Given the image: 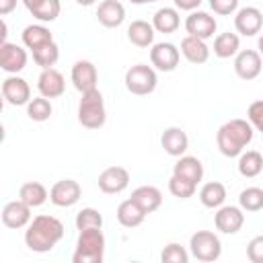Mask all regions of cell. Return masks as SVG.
I'll return each mask as SVG.
<instances>
[{
    "label": "cell",
    "mask_w": 263,
    "mask_h": 263,
    "mask_svg": "<svg viewBox=\"0 0 263 263\" xmlns=\"http://www.w3.org/2000/svg\"><path fill=\"white\" fill-rule=\"evenodd\" d=\"M64 238V224L47 214L35 216L25 232V245L35 253H47L51 251L60 240Z\"/></svg>",
    "instance_id": "obj_1"
},
{
    "label": "cell",
    "mask_w": 263,
    "mask_h": 263,
    "mask_svg": "<svg viewBox=\"0 0 263 263\" xmlns=\"http://www.w3.org/2000/svg\"><path fill=\"white\" fill-rule=\"evenodd\" d=\"M253 140V125L247 119H230L224 125H220L218 134H216V144L218 150L228 156H240L245 146H249Z\"/></svg>",
    "instance_id": "obj_2"
},
{
    "label": "cell",
    "mask_w": 263,
    "mask_h": 263,
    "mask_svg": "<svg viewBox=\"0 0 263 263\" xmlns=\"http://www.w3.org/2000/svg\"><path fill=\"white\" fill-rule=\"evenodd\" d=\"M103 255H105V236L101 228L80 230L72 261L74 263H101Z\"/></svg>",
    "instance_id": "obj_3"
},
{
    "label": "cell",
    "mask_w": 263,
    "mask_h": 263,
    "mask_svg": "<svg viewBox=\"0 0 263 263\" xmlns=\"http://www.w3.org/2000/svg\"><path fill=\"white\" fill-rule=\"evenodd\" d=\"M107 113H105V103H103V95L99 88L86 90L82 92L80 105H78V121L80 125L88 127V129H99L105 125Z\"/></svg>",
    "instance_id": "obj_4"
},
{
    "label": "cell",
    "mask_w": 263,
    "mask_h": 263,
    "mask_svg": "<svg viewBox=\"0 0 263 263\" xmlns=\"http://www.w3.org/2000/svg\"><path fill=\"white\" fill-rule=\"evenodd\" d=\"M189 249H191V255L197 261H203V263L218 261L220 255H222V242L210 230H197L195 234H191Z\"/></svg>",
    "instance_id": "obj_5"
},
{
    "label": "cell",
    "mask_w": 263,
    "mask_h": 263,
    "mask_svg": "<svg viewBox=\"0 0 263 263\" xmlns=\"http://www.w3.org/2000/svg\"><path fill=\"white\" fill-rule=\"evenodd\" d=\"M156 82H158V78H156V72L152 66L136 64L125 72V88L132 95H138V97L150 95V92H154Z\"/></svg>",
    "instance_id": "obj_6"
},
{
    "label": "cell",
    "mask_w": 263,
    "mask_h": 263,
    "mask_svg": "<svg viewBox=\"0 0 263 263\" xmlns=\"http://www.w3.org/2000/svg\"><path fill=\"white\" fill-rule=\"evenodd\" d=\"M179 60H181V49L168 41L154 43L150 49V62L160 72H173L179 66Z\"/></svg>",
    "instance_id": "obj_7"
},
{
    "label": "cell",
    "mask_w": 263,
    "mask_h": 263,
    "mask_svg": "<svg viewBox=\"0 0 263 263\" xmlns=\"http://www.w3.org/2000/svg\"><path fill=\"white\" fill-rule=\"evenodd\" d=\"M82 195V189L78 185V181L74 179H62L58 183H53V187L49 189V201L58 208H70L74 205Z\"/></svg>",
    "instance_id": "obj_8"
},
{
    "label": "cell",
    "mask_w": 263,
    "mask_h": 263,
    "mask_svg": "<svg viewBox=\"0 0 263 263\" xmlns=\"http://www.w3.org/2000/svg\"><path fill=\"white\" fill-rule=\"evenodd\" d=\"M216 29H218V23L210 12L191 10V14L185 18L187 35H193V37H199V39H210V37H214Z\"/></svg>",
    "instance_id": "obj_9"
},
{
    "label": "cell",
    "mask_w": 263,
    "mask_h": 263,
    "mask_svg": "<svg viewBox=\"0 0 263 263\" xmlns=\"http://www.w3.org/2000/svg\"><path fill=\"white\" fill-rule=\"evenodd\" d=\"M261 68H263L261 53L255 49H242L234 58V72L242 80H255L261 74Z\"/></svg>",
    "instance_id": "obj_10"
},
{
    "label": "cell",
    "mask_w": 263,
    "mask_h": 263,
    "mask_svg": "<svg viewBox=\"0 0 263 263\" xmlns=\"http://www.w3.org/2000/svg\"><path fill=\"white\" fill-rule=\"evenodd\" d=\"M245 210L236 208V205H220L216 216H214V224L220 232L224 234H236L242 224H245Z\"/></svg>",
    "instance_id": "obj_11"
},
{
    "label": "cell",
    "mask_w": 263,
    "mask_h": 263,
    "mask_svg": "<svg viewBox=\"0 0 263 263\" xmlns=\"http://www.w3.org/2000/svg\"><path fill=\"white\" fill-rule=\"evenodd\" d=\"M2 97L8 105H14V107L27 105L31 101V86L21 76H8L2 82Z\"/></svg>",
    "instance_id": "obj_12"
},
{
    "label": "cell",
    "mask_w": 263,
    "mask_h": 263,
    "mask_svg": "<svg viewBox=\"0 0 263 263\" xmlns=\"http://www.w3.org/2000/svg\"><path fill=\"white\" fill-rule=\"evenodd\" d=\"M31 205L25 203L23 199H14V201H8L4 208H2V224L6 228H25L29 226L31 222Z\"/></svg>",
    "instance_id": "obj_13"
},
{
    "label": "cell",
    "mask_w": 263,
    "mask_h": 263,
    "mask_svg": "<svg viewBox=\"0 0 263 263\" xmlns=\"http://www.w3.org/2000/svg\"><path fill=\"white\" fill-rule=\"evenodd\" d=\"M234 27H236V33H240L245 37H253V35L261 33V27H263L261 10L255 8V6H245V8L236 10Z\"/></svg>",
    "instance_id": "obj_14"
},
{
    "label": "cell",
    "mask_w": 263,
    "mask_h": 263,
    "mask_svg": "<svg viewBox=\"0 0 263 263\" xmlns=\"http://www.w3.org/2000/svg\"><path fill=\"white\" fill-rule=\"evenodd\" d=\"M129 185V173L123 166H109L99 175V189L103 193L115 195Z\"/></svg>",
    "instance_id": "obj_15"
},
{
    "label": "cell",
    "mask_w": 263,
    "mask_h": 263,
    "mask_svg": "<svg viewBox=\"0 0 263 263\" xmlns=\"http://www.w3.org/2000/svg\"><path fill=\"white\" fill-rule=\"evenodd\" d=\"M97 80H99V74H97V68L92 62L88 60H78L74 66H72V84L74 88L82 95L86 90H92L97 88Z\"/></svg>",
    "instance_id": "obj_16"
},
{
    "label": "cell",
    "mask_w": 263,
    "mask_h": 263,
    "mask_svg": "<svg viewBox=\"0 0 263 263\" xmlns=\"http://www.w3.org/2000/svg\"><path fill=\"white\" fill-rule=\"evenodd\" d=\"M27 66V51L16 43H0V68L8 74H16Z\"/></svg>",
    "instance_id": "obj_17"
},
{
    "label": "cell",
    "mask_w": 263,
    "mask_h": 263,
    "mask_svg": "<svg viewBox=\"0 0 263 263\" xmlns=\"http://www.w3.org/2000/svg\"><path fill=\"white\" fill-rule=\"evenodd\" d=\"M37 90L45 99H58L66 90V80L55 68H45L37 78Z\"/></svg>",
    "instance_id": "obj_18"
},
{
    "label": "cell",
    "mask_w": 263,
    "mask_h": 263,
    "mask_svg": "<svg viewBox=\"0 0 263 263\" xmlns=\"http://www.w3.org/2000/svg\"><path fill=\"white\" fill-rule=\"evenodd\" d=\"M160 146L164 148V152L166 154H171V156H183L185 152H187V148H189V138H187V134L181 129V127H166L164 132H162V136H160Z\"/></svg>",
    "instance_id": "obj_19"
},
{
    "label": "cell",
    "mask_w": 263,
    "mask_h": 263,
    "mask_svg": "<svg viewBox=\"0 0 263 263\" xmlns=\"http://www.w3.org/2000/svg\"><path fill=\"white\" fill-rule=\"evenodd\" d=\"M97 18L103 27L115 29L125 21V8L119 0H103L97 8Z\"/></svg>",
    "instance_id": "obj_20"
},
{
    "label": "cell",
    "mask_w": 263,
    "mask_h": 263,
    "mask_svg": "<svg viewBox=\"0 0 263 263\" xmlns=\"http://www.w3.org/2000/svg\"><path fill=\"white\" fill-rule=\"evenodd\" d=\"M181 53L185 55L187 62L191 64H205L210 60V47L205 45V39H199V37H193V35H187L183 37L181 41Z\"/></svg>",
    "instance_id": "obj_21"
},
{
    "label": "cell",
    "mask_w": 263,
    "mask_h": 263,
    "mask_svg": "<svg viewBox=\"0 0 263 263\" xmlns=\"http://www.w3.org/2000/svg\"><path fill=\"white\" fill-rule=\"evenodd\" d=\"M173 175L197 185L203 179V164L197 156H179V160L173 166Z\"/></svg>",
    "instance_id": "obj_22"
},
{
    "label": "cell",
    "mask_w": 263,
    "mask_h": 263,
    "mask_svg": "<svg viewBox=\"0 0 263 263\" xmlns=\"http://www.w3.org/2000/svg\"><path fill=\"white\" fill-rule=\"evenodd\" d=\"M132 199H134L146 214H152V212H156V210L160 208V203H162V193H160V189L154 187V185H142V187H138V189L132 191Z\"/></svg>",
    "instance_id": "obj_23"
},
{
    "label": "cell",
    "mask_w": 263,
    "mask_h": 263,
    "mask_svg": "<svg viewBox=\"0 0 263 263\" xmlns=\"http://www.w3.org/2000/svg\"><path fill=\"white\" fill-rule=\"evenodd\" d=\"M144 218H146V212H144L132 197L125 199V201H121L119 208H117V220H119V224L125 226V228H136V226H140V224L144 222Z\"/></svg>",
    "instance_id": "obj_24"
},
{
    "label": "cell",
    "mask_w": 263,
    "mask_h": 263,
    "mask_svg": "<svg viewBox=\"0 0 263 263\" xmlns=\"http://www.w3.org/2000/svg\"><path fill=\"white\" fill-rule=\"evenodd\" d=\"M181 25V18H179V12L177 8H171V6H164V8H158L152 16V27L158 31V33H175Z\"/></svg>",
    "instance_id": "obj_25"
},
{
    "label": "cell",
    "mask_w": 263,
    "mask_h": 263,
    "mask_svg": "<svg viewBox=\"0 0 263 263\" xmlns=\"http://www.w3.org/2000/svg\"><path fill=\"white\" fill-rule=\"evenodd\" d=\"M154 27L148 23V21H134L129 27H127V39L136 45V47H148L152 45L154 41Z\"/></svg>",
    "instance_id": "obj_26"
},
{
    "label": "cell",
    "mask_w": 263,
    "mask_h": 263,
    "mask_svg": "<svg viewBox=\"0 0 263 263\" xmlns=\"http://www.w3.org/2000/svg\"><path fill=\"white\" fill-rule=\"evenodd\" d=\"M49 197V191L45 189V185H41L39 181H29V183H23L21 189H18V199H23L25 203H29L31 208H39L47 201Z\"/></svg>",
    "instance_id": "obj_27"
},
{
    "label": "cell",
    "mask_w": 263,
    "mask_h": 263,
    "mask_svg": "<svg viewBox=\"0 0 263 263\" xmlns=\"http://www.w3.org/2000/svg\"><path fill=\"white\" fill-rule=\"evenodd\" d=\"M51 41H53V35H51V31H49L47 27H43V25H29V27H25V31H23V43H25V47L31 49V51H35V49H39L41 45L51 43Z\"/></svg>",
    "instance_id": "obj_28"
},
{
    "label": "cell",
    "mask_w": 263,
    "mask_h": 263,
    "mask_svg": "<svg viewBox=\"0 0 263 263\" xmlns=\"http://www.w3.org/2000/svg\"><path fill=\"white\" fill-rule=\"evenodd\" d=\"M199 201L205 208H220L226 201V187L220 181H210L199 189Z\"/></svg>",
    "instance_id": "obj_29"
},
{
    "label": "cell",
    "mask_w": 263,
    "mask_h": 263,
    "mask_svg": "<svg viewBox=\"0 0 263 263\" xmlns=\"http://www.w3.org/2000/svg\"><path fill=\"white\" fill-rule=\"evenodd\" d=\"M238 49H240V39L236 33H220L214 39V55H218L222 60L236 55Z\"/></svg>",
    "instance_id": "obj_30"
},
{
    "label": "cell",
    "mask_w": 263,
    "mask_h": 263,
    "mask_svg": "<svg viewBox=\"0 0 263 263\" xmlns=\"http://www.w3.org/2000/svg\"><path fill=\"white\" fill-rule=\"evenodd\" d=\"M263 171V156L257 150H247L238 156V173L247 179L257 177Z\"/></svg>",
    "instance_id": "obj_31"
},
{
    "label": "cell",
    "mask_w": 263,
    "mask_h": 263,
    "mask_svg": "<svg viewBox=\"0 0 263 263\" xmlns=\"http://www.w3.org/2000/svg\"><path fill=\"white\" fill-rule=\"evenodd\" d=\"M51 103H49V99H45L43 95H39V97H35V99H31L29 103H27V115H29V119H33V121H47L49 117H51Z\"/></svg>",
    "instance_id": "obj_32"
},
{
    "label": "cell",
    "mask_w": 263,
    "mask_h": 263,
    "mask_svg": "<svg viewBox=\"0 0 263 263\" xmlns=\"http://www.w3.org/2000/svg\"><path fill=\"white\" fill-rule=\"evenodd\" d=\"M238 205L245 212H259L263 210V189L259 187H247L238 195Z\"/></svg>",
    "instance_id": "obj_33"
},
{
    "label": "cell",
    "mask_w": 263,
    "mask_h": 263,
    "mask_svg": "<svg viewBox=\"0 0 263 263\" xmlns=\"http://www.w3.org/2000/svg\"><path fill=\"white\" fill-rule=\"evenodd\" d=\"M58 58H60V47H58L55 41L45 43V45H41L39 49L33 51V60H35V64L41 66L43 70H45V68H51V66L58 62Z\"/></svg>",
    "instance_id": "obj_34"
},
{
    "label": "cell",
    "mask_w": 263,
    "mask_h": 263,
    "mask_svg": "<svg viewBox=\"0 0 263 263\" xmlns=\"http://www.w3.org/2000/svg\"><path fill=\"white\" fill-rule=\"evenodd\" d=\"M60 10H62L60 0H41V2L31 10V14H33L35 18L43 21V23H51V21H55V18L60 16Z\"/></svg>",
    "instance_id": "obj_35"
},
{
    "label": "cell",
    "mask_w": 263,
    "mask_h": 263,
    "mask_svg": "<svg viewBox=\"0 0 263 263\" xmlns=\"http://www.w3.org/2000/svg\"><path fill=\"white\" fill-rule=\"evenodd\" d=\"M103 226V216L95 208H82L76 214V228L86 230V228H101Z\"/></svg>",
    "instance_id": "obj_36"
},
{
    "label": "cell",
    "mask_w": 263,
    "mask_h": 263,
    "mask_svg": "<svg viewBox=\"0 0 263 263\" xmlns=\"http://www.w3.org/2000/svg\"><path fill=\"white\" fill-rule=\"evenodd\" d=\"M195 183H191V181H185V179H181V177H177V175H173L171 179H168V191L175 195V197H179V199H189V197H193L195 195Z\"/></svg>",
    "instance_id": "obj_37"
},
{
    "label": "cell",
    "mask_w": 263,
    "mask_h": 263,
    "mask_svg": "<svg viewBox=\"0 0 263 263\" xmlns=\"http://www.w3.org/2000/svg\"><path fill=\"white\" fill-rule=\"evenodd\" d=\"M160 261L162 263H187L189 261V253L179 242H168L160 253Z\"/></svg>",
    "instance_id": "obj_38"
},
{
    "label": "cell",
    "mask_w": 263,
    "mask_h": 263,
    "mask_svg": "<svg viewBox=\"0 0 263 263\" xmlns=\"http://www.w3.org/2000/svg\"><path fill=\"white\" fill-rule=\"evenodd\" d=\"M247 119L249 123L263 134V101H253L247 109Z\"/></svg>",
    "instance_id": "obj_39"
},
{
    "label": "cell",
    "mask_w": 263,
    "mask_h": 263,
    "mask_svg": "<svg viewBox=\"0 0 263 263\" xmlns=\"http://www.w3.org/2000/svg\"><path fill=\"white\" fill-rule=\"evenodd\" d=\"M247 257L251 263H263V234L255 236L247 245Z\"/></svg>",
    "instance_id": "obj_40"
},
{
    "label": "cell",
    "mask_w": 263,
    "mask_h": 263,
    "mask_svg": "<svg viewBox=\"0 0 263 263\" xmlns=\"http://www.w3.org/2000/svg\"><path fill=\"white\" fill-rule=\"evenodd\" d=\"M210 8L220 16H228V14L236 12L238 0H210Z\"/></svg>",
    "instance_id": "obj_41"
},
{
    "label": "cell",
    "mask_w": 263,
    "mask_h": 263,
    "mask_svg": "<svg viewBox=\"0 0 263 263\" xmlns=\"http://www.w3.org/2000/svg\"><path fill=\"white\" fill-rule=\"evenodd\" d=\"M201 4V0H175V6L181 10H195Z\"/></svg>",
    "instance_id": "obj_42"
},
{
    "label": "cell",
    "mask_w": 263,
    "mask_h": 263,
    "mask_svg": "<svg viewBox=\"0 0 263 263\" xmlns=\"http://www.w3.org/2000/svg\"><path fill=\"white\" fill-rule=\"evenodd\" d=\"M16 8V0H0V14L6 16Z\"/></svg>",
    "instance_id": "obj_43"
},
{
    "label": "cell",
    "mask_w": 263,
    "mask_h": 263,
    "mask_svg": "<svg viewBox=\"0 0 263 263\" xmlns=\"http://www.w3.org/2000/svg\"><path fill=\"white\" fill-rule=\"evenodd\" d=\"M39 2H41V0H23V4L27 6V10H29V12H31V10H33V8H35Z\"/></svg>",
    "instance_id": "obj_44"
},
{
    "label": "cell",
    "mask_w": 263,
    "mask_h": 263,
    "mask_svg": "<svg viewBox=\"0 0 263 263\" xmlns=\"http://www.w3.org/2000/svg\"><path fill=\"white\" fill-rule=\"evenodd\" d=\"M76 2H78L80 6H90V4H95L97 0H76Z\"/></svg>",
    "instance_id": "obj_45"
},
{
    "label": "cell",
    "mask_w": 263,
    "mask_h": 263,
    "mask_svg": "<svg viewBox=\"0 0 263 263\" xmlns=\"http://www.w3.org/2000/svg\"><path fill=\"white\" fill-rule=\"evenodd\" d=\"M257 47H259V53L263 55V33H261V37H259V43H257Z\"/></svg>",
    "instance_id": "obj_46"
},
{
    "label": "cell",
    "mask_w": 263,
    "mask_h": 263,
    "mask_svg": "<svg viewBox=\"0 0 263 263\" xmlns=\"http://www.w3.org/2000/svg\"><path fill=\"white\" fill-rule=\"evenodd\" d=\"M132 4H148V2H156V0H129Z\"/></svg>",
    "instance_id": "obj_47"
}]
</instances>
